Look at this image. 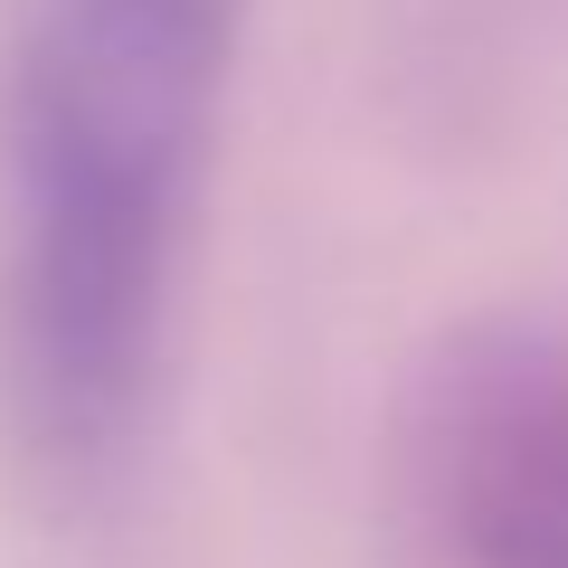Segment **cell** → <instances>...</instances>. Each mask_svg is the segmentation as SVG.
<instances>
[{"label": "cell", "instance_id": "obj_1", "mask_svg": "<svg viewBox=\"0 0 568 568\" xmlns=\"http://www.w3.org/2000/svg\"><path fill=\"white\" fill-rule=\"evenodd\" d=\"M246 0H10L0 417L48 503L133 474Z\"/></svg>", "mask_w": 568, "mask_h": 568}, {"label": "cell", "instance_id": "obj_2", "mask_svg": "<svg viewBox=\"0 0 568 568\" xmlns=\"http://www.w3.org/2000/svg\"><path fill=\"white\" fill-rule=\"evenodd\" d=\"M436 511L465 568H568V332H493L436 407Z\"/></svg>", "mask_w": 568, "mask_h": 568}]
</instances>
